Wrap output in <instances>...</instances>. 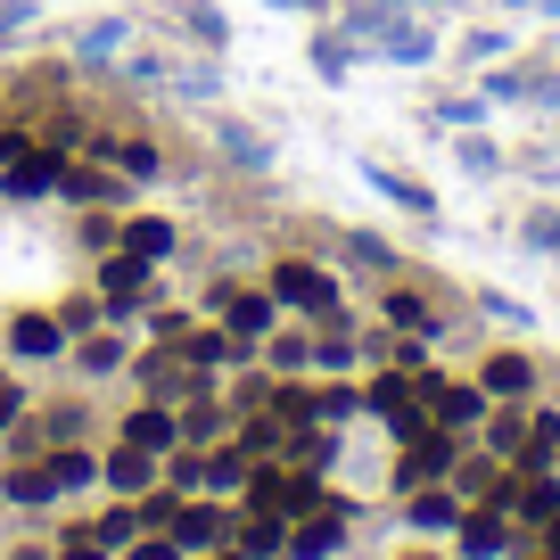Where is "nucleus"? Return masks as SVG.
<instances>
[{"instance_id":"nucleus-1","label":"nucleus","mask_w":560,"mask_h":560,"mask_svg":"<svg viewBox=\"0 0 560 560\" xmlns=\"http://www.w3.org/2000/svg\"><path fill=\"white\" fill-rule=\"evenodd\" d=\"M454 462H462V438L429 420L420 438H404V454H396V487H404V494H412V487H445V478H454Z\"/></svg>"},{"instance_id":"nucleus-2","label":"nucleus","mask_w":560,"mask_h":560,"mask_svg":"<svg viewBox=\"0 0 560 560\" xmlns=\"http://www.w3.org/2000/svg\"><path fill=\"white\" fill-rule=\"evenodd\" d=\"M272 305H298V314H314L322 330H330L338 322V280L322 272V264L289 256V264H272Z\"/></svg>"},{"instance_id":"nucleus-3","label":"nucleus","mask_w":560,"mask_h":560,"mask_svg":"<svg viewBox=\"0 0 560 560\" xmlns=\"http://www.w3.org/2000/svg\"><path fill=\"white\" fill-rule=\"evenodd\" d=\"M322 503L314 470H256L247 478V511H272V520H305Z\"/></svg>"},{"instance_id":"nucleus-4","label":"nucleus","mask_w":560,"mask_h":560,"mask_svg":"<svg viewBox=\"0 0 560 560\" xmlns=\"http://www.w3.org/2000/svg\"><path fill=\"white\" fill-rule=\"evenodd\" d=\"M338 544H347V503H330V494L305 520H289V560H338Z\"/></svg>"},{"instance_id":"nucleus-5","label":"nucleus","mask_w":560,"mask_h":560,"mask_svg":"<svg viewBox=\"0 0 560 560\" xmlns=\"http://www.w3.org/2000/svg\"><path fill=\"white\" fill-rule=\"evenodd\" d=\"M560 520V478L552 470H511V527H552Z\"/></svg>"},{"instance_id":"nucleus-6","label":"nucleus","mask_w":560,"mask_h":560,"mask_svg":"<svg viewBox=\"0 0 560 560\" xmlns=\"http://www.w3.org/2000/svg\"><path fill=\"white\" fill-rule=\"evenodd\" d=\"M454 544H462V560H503L511 552V511L470 503V511H462V527H454Z\"/></svg>"},{"instance_id":"nucleus-7","label":"nucleus","mask_w":560,"mask_h":560,"mask_svg":"<svg viewBox=\"0 0 560 560\" xmlns=\"http://www.w3.org/2000/svg\"><path fill=\"white\" fill-rule=\"evenodd\" d=\"M140 298H149V264H140V256H124V247H116V256H107L100 264V305H107V314H132V305Z\"/></svg>"},{"instance_id":"nucleus-8","label":"nucleus","mask_w":560,"mask_h":560,"mask_svg":"<svg viewBox=\"0 0 560 560\" xmlns=\"http://www.w3.org/2000/svg\"><path fill=\"white\" fill-rule=\"evenodd\" d=\"M478 387H487L494 404H527V396H536V363H527L520 347H503V354L478 363Z\"/></svg>"},{"instance_id":"nucleus-9","label":"nucleus","mask_w":560,"mask_h":560,"mask_svg":"<svg viewBox=\"0 0 560 560\" xmlns=\"http://www.w3.org/2000/svg\"><path fill=\"white\" fill-rule=\"evenodd\" d=\"M9 354H18V363H58V354H67V322L18 314V322H9Z\"/></svg>"},{"instance_id":"nucleus-10","label":"nucleus","mask_w":560,"mask_h":560,"mask_svg":"<svg viewBox=\"0 0 560 560\" xmlns=\"http://www.w3.org/2000/svg\"><path fill=\"white\" fill-rule=\"evenodd\" d=\"M165 536L182 544V552H214V544H231V520L214 503H190V494H182V511H174V527H165Z\"/></svg>"},{"instance_id":"nucleus-11","label":"nucleus","mask_w":560,"mask_h":560,"mask_svg":"<svg viewBox=\"0 0 560 560\" xmlns=\"http://www.w3.org/2000/svg\"><path fill=\"white\" fill-rule=\"evenodd\" d=\"M124 445H140V454H174V445H182V412H174V404H140V412L124 420Z\"/></svg>"},{"instance_id":"nucleus-12","label":"nucleus","mask_w":560,"mask_h":560,"mask_svg":"<svg viewBox=\"0 0 560 560\" xmlns=\"http://www.w3.org/2000/svg\"><path fill=\"white\" fill-rule=\"evenodd\" d=\"M404 503H412V527H420V536H454V527H462V511H470L454 487H412Z\"/></svg>"},{"instance_id":"nucleus-13","label":"nucleus","mask_w":560,"mask_h":560,"mask_svg":"<svg viewBox=\"0 0 560 560\" xmlns=\"http://www.w3.org/2000/svg\"><path fill=\"white\" fill-rule=\"evenodd\" d=\"M58 149H25V158H9L0 174H9V198H42V190H58Z\"/></svg>"},{"instance_id":"nucleus-14","label":"nucleus","mask_w":560,"mask_h":560,"mask_svg":"<svg viewBox=\"0 0 560 560\" xmlns=\"http://www.w3.org/2000/svg\"><path fill=\"white\" fill-rule=\"evenodd\" d=\"M380 50L396 58V67H429V58H438V34H429V25H412V18H387V25H380Z\"/></svg>"},{"instance_id":"nucleus-15","label":"nucleus","mask_w":560,"mask_h":560,"mask_svg":"<svg viewBox=\"0 0 560 560\" xmlns=\"http://www.w3.org/2000/svg\"><path fill=\"white\" fill-rule=\"evenodd\" d=\"M100 478H107L116 494H149V487H158V454H140V445H116V454L100 462Z\"/></svg>"},{"instance_id":"nucleus-16","label":"nucleus","mask_w":560,"mask_h":560,"mask_svg":"<svg viewBox=\"0 0 560 560\" xmlns=\"http://www.w3.org/2000/svg\"><path fill=\"white\" fill-rule=\"evenodd\" d=\"M231 544H240L247 560H280V552H289V520H272V511H247V520L231 527Z\"/></svg>"},{"instance_id":"nucleus-17","label":"nucleus","mask_w":560,"mask_h":560,"mask_svg":"<svg viewBox=\"0 0 560 560\" xmlns=\"http://www.w3.org/2000/svg\"><path fill=\"white\" fill-rule=\"evenodd\" d=\"M552 454H560V412L552 404H527V454L511 470H552Z\"/></svg>"},{"instance_id":"nucleus-18","label":"nucleus","mask_w":560,"mask_h":560,"mask_svg":"<svg viewBox=\"0 0 560 560\" xmlns=\"http://www.w3.org/2000/svg\"><path fill=\"white\" fill-rule=\"evenodd\" d=\"M174 240H182V231H174V223H158V214H132V223L116 231V247H124V256H140V264L174 256Z\"/></svg>"},{"instance_id":"nucleus-19","label":"nucleus","mask_w":560,"mask_h":560,"mask_svg":"<svg viewBox=\"0 0 560 560\" xmlns=\"http://www.w3.org/2000/svg\"><path fill=\"white\" fill-rule=\"evenodd\" d=\"M363 182H371V190H380V198H396L404 214H420V223L438 214V190H420L412 174H387V165H363Z\"/></svg>"},{"instance_id":"nucleus-20","label":"nucleus","mask_w":560,"mask_h":560,"mask_svg":"<svg viewBox=\"0 0 560 560\" xmlns=\"http://www.w3.org/2000/svg\"><path fill=\"white\" fill-rule=\"evenodd\" d=\"M487 454H503V462L527 454V404H494L487 412Z\"/></svg>"},{"instance_id":"nucleus-21","label":"nucleus","mask_w":560,"mask_h":560,"mask_svg":"<svg viewBox=\"0 0 560 560\" xmlns=\"http://www.w3.org/2000/svg\"><path fill=\"white\" fill-rule=\"evenodd\" d=\"M272 314H280L272 298H223V322H231V338H240V347H256V338L272 330Z\"/></svg>"},{"instance_id":"nucleus-22","label":"nucleus","mask_w":560,"mask_h":560,"mask_svg":"<svg viewBox=\"0 0 560 560\" xmlns=\"http://www.w3.org/2000/svg\"><path fill=\"white\" fill-rule=\"evenodd\" d=\"M289 438H298V429H289V420H280V412H256V420H247V429H240V454H247V462H264V454H280V445H289Z\"/></svg>"},{"instance_id":"nucleus-23","label":"nucleus","mask_w":560,"mask_h":560,"mask_svg":"<svg viewBox=\"0 0 560 560\" xmlns=\"http://www.w3.org/2000/svg\"><path fill=\"white\" fill-rule=\"evenodd\" d=\"M182 354H190V363L198 371H223V363H240V338H231V330H198V338H182Z\"/></svg>"},{"instance_id":"nucleus-24","label":"nucleus","mask_w":560,"mask_h":560,"mask_svg":"<svg viewBox=\"0 0 560 560\" xmlns=\"http://www.w3.org/2000/svg\"><path fill=\"white\" fill-rule=\"evenodd\" d=\"M74 363H83L91 380H107V371H124V363H132V347H124L116 330H100V338H83V347H74Z\"/></svg>"},{"instance_id":"nucleus-25","label":"nucleus","mask_w":560,"mask_h":560,"mask_svg":"<svg viewBox=\"0 0 560 560\" xmlns=\"http://www.w3.org/2000/svg\"><path fill=\"white\" fill-rule=\"evenodd\" d=\"M107 165H116L124 182H158V174H165L158 140H124V149H107Z\"/></svg>"},{"instance_id":"nucleus-26","label":"nucleus","mask_w":560,"mask_h":560,"mask_svg":"<svg viewBox=\"0 0 560 560\" xmlns=\"http://www.w3.org/2000/svg\"><path fill=\"white\" fill-rule=\"evenodd\" d=\"M536 74L544 67H494L478 91H487V107H511V100H536Z\"/></svg>"},{"instance_id":"nucleus-27","label":"nucleus","mask_w":560,"mask_h":560,"mask_svg":"<svg viewBox=\"0 0 560 560\" xmlns=\"http://www.w3.org/2000/svg\"><path fill=\"white\" fill-rule=\"evenodd\" d=\"M223 158H231V165H247V174H264V165H272V140L247 132V124H223Z\"/></svg>"},{"instance_id":"nucleus-28","label":"nucleus","mask_w":560,"mask_h":560,"mask_svg":"<svg viewBox=\"0 0 560 560\" xmlns=\"http://www.w3.org/2000/svg\"><path fill=\"white\" fill-rule=\"evenodd\" d=\"M0 494H9V503H58V478L42 470V462H25V470L0 478Z\"/></svg>"},{"instance_id":"nucleus-29","label":"nucleus","mask_w":560,"mask_h":560,"mask_svg":"<svg viewBox=\"0 0 560 560\" xmlns=\"http://www.w3.org/2000/svg\"><path fill=\"white\" fill-rule=\"evenodd\" d=\"M247 487V454H240V445H231V454H214L207 462V478H198V494H240Z\"/></svg>"},{"instance_id":"nucleus-30","label":"nucleus","mask_w":560,"mask_h":560,"mask_svg":"<svg viewBox=\"0 0 560 560\" xmlns=\"http://www.w3.org/2000/svg\"><path fill=\"white\" fill-rule=\"evenodd\" d=\"M182 34H190L198 50H223L231 25H223V9H207V0H198V9H182Z\"/></svg>"},{"instance_id":"nucleus-31","label":"nucleus","mask_w":560,"mask_h":560,"mask_svg":"<svg viewBox=\"0 0 560 560\" xmlns=\"http://www.w3.org/2000/svg\"><path fill=\"white\" fill-rule=\"evenodd\" d=\"M58 190L67 198H116V174H100V165H58Z\"/></svg>"},{"instance_id":"nucleus-32","label":"nucleus","mask_w":560,"mask_h":560,"mask_svg":"<svg viewBox=\"0 0 560 560\" xmlns=\"http://www.w3.org/2000/svg\"><path fill=\"white\" fill-rule=\"evenodd\" d=\"M50 478H58V494H74V487H91V478H100V462L74 454V445H58V454H50Z\"/></svg>"},{"instance_id":"nucleus-33","label":"nucleus","mask_w":560,"mask_h":560,"mask_svg":"<svg viewBox=\"0 0 560 560\" xmlns=\"http://www.w3.org/2000/svg\"><path fill=\"white\" fill-rule=\"evenodd\" d=\"M520 240L536 247V256H552V264H560V207H536V214L520 223Z\"/></svg>"},{"instance_id":"nucleus-34","label":"nucleus","mask_w":560,"mask_h":560,"mask_svg":"<svg viewBox=\"0 0 560 560\" xmlns=\"http://www.w3.org/2000/svg\"><path fill=\"white\" fill-rule=\"evenodd\" d=\"M387 322H396V330H412V338H429V330H438V314H429L420 298H404V289L387 298Z\"/></svg>"},{"instance_id":"nucleus-35","label":"nucleus","mask_w":560,"mask_h":560,"mask_svg":"<svg viewBox=\"0 0 560 560\" xmlns=\"http://www.w3.org/2000/svg\"><path fill=\"white\" fill-rule=\"evenodd\" d=\"M124 560H182V544L165 536V527H140V536L124 544Z\"/></svg>"},{"instance_id":"nucleus-36","label":"nucleus","mask_w":560,"mask_h":560,"mask_svg":"<svg viewBox=\"0 0 560 560\" xmlns=\"http://www.w3.org/2000/svg\"><path fill=\"white\" fill-rule=\"evenodd\" d=\"M91 536H100V544H107V552H124V544H132V536H140V511H124V503H116V511H107V520H100V527H91Z\"/></svg>"},{"instance_id":"nucleus-37","label":"nucleus","mask_w":560,"mask_h":560,"mask_svg":"<svg viewBox=\"0 0 560 560\" xmlns=\"http://www.w3.org/2000/svg\"><path fill=\"white\" fill-rule=\"evenodd\" d=\"M198 478H207V462L174 445V462H165V487H174V494H198Z\"/></svg>"},{"instance_id":"nucleus-38","label":"nucleus","mask_w":560,"mask_h":560,"mask_svg":"<svg viewBox=\"0 0 560 560\" xmlns=\"http://www.w3.org/2000/svg\"><path fill=\"white\" fill-rule=\"evenodd\" d=\"M462 174H503V149H494V140H462Z\"/></svg>"},{"instance_id":"nucleus-39","label":"nucleus","mask_w":560,"mask_h":560,"mask_svg":"<svg viewBox=\"0 0 560 560\" xmlns=\"http://www.w3.org/2000/svg\"><path fill=\"white\" fill-rule=\"evenodd\" d=\"M116 50H124V25H116V18H100V25L83 34V58H116Z\"/></svg>"},{"instance_id":"nucleus-40","label":"nucleus","mask_w":560,"mask_h":560,"mask_svg":"<svg viewBox=\"0 0 560 560\" xmlns=\"http://www.w3.org/2000/svg\"><path fill=\"white\" fill-rule=\"evenodd\" d=\"M42 438H50V445H74V438H83V412H74V404H58V412L42 420Z\"/></svg>"},{"instance_id":"nucleus-41","label":"nucleus","mask_w":560,"mask_h":560,"mask_svg":"<svg viewBox=\"0 0 560 560\" xmlns=\"http://www.w3.org/2000/svg\"><path fill=\"white\" fill-rule=\"evenodd\" d=\"M347 256L371 264V272H396V247H387V240H347Z\"/></svg>"},{"instance_id":"nucleus-42","label":"nucleus","mask_w":560,"mask_h":560,"mask_svg":"<svg viewBox=\"0 0 560 560\" xmlns=\"http://www.w3.org/2000/svg\"><path fill=\"white\" fill-rule=\"evenodd\" d=\"M314 67H322V74H347V67H354V50H347L338 34H322V42H314Z\"/></svg>"},{"instance_id":"nucleus-43","label":"nucleus","mask_w":560,"mask_h":560,"mask_svg":"<svg viewBox=\"0 0 560 560\" xmlns=\"http://www.w3.org/2000/svg\"><path fill=\"white\" fill-rule=\"evenodd\" d=\"M354 412H363V396H354V387H330V396H322V420H330V429H338V420H354Z\"/></svg>"},{"instance_id":"nucleus-44","label":"nucleus","mask_w":560,"mask_h":560,"mask_svg":"<svg viewBox=\"0 0 560 560\" xmlns=\"http://www.w3.org/2000/svg\"><path fill=\"white\" fill-rule=\"evenodd\" d=\"M314 363H322V371H347V363H354V347H347V338H338V322H330V338H322V347H314Z\"/></svg>"},{"instance_id":"nucleus-45","label":"nucleus","mask_w":560,"mask_h":560,"mask_svg":"<svg viewBox=\"0 0 560 560\" xmlns=\"http://www.w3.org/2000/svg\"><path fill=\"white\" fill-rule=\"evenodd\" d=\"M487 116V91H478V100H438V124H478Z\"/></svg>"},{"instance_id":"nucleus-46","label":"nucleus","mask_w":560,"mask_h":560,"mask_svg":"<svg viewBox=\"0 0 560 560\" xmlns=\"http://www.w3.org/2000/svg\"><path fill=\"white\" fill-rule=\"evenodd\" d=\"M174 511H182V503H174V487L149 494V503H140V527H174Z\"/></svg>"},{"instance_id":"nucleus-47","label":"nucleus","mask_w":560,"mask_h":560,"mask_svg":"<svg viewBox=\"0 0 560 560\" xmlns=\"http://www.w3.org/2000/svg\"><path fill=\"white\" fill-rule=\"evenodd\" d=\"M272 363H280V371H305V363H314V347H305V338H280Z\"/></svg>"},{"instance_id":"nucleus-48","label":"nucleus","mask_w":560,"mask_h":560,"mask_svg":"<svg viewBox=\"0 0 560 560\" xmlns=\"http://www.w3.org/2000/svg\"><path fill=\"white\" fill-rule=\"evenodd\" d=\"M58 560H107V544L100 536H67V544H58Z\"/></svg>"},{"instance_id":"nucleus-49","label":"nucleus","mask_w":560,"mask_h":560,"mask_svg":"<svg viewBox=\"0 0 560 560\" xmlns=\"http://www.w3.org/2000/svg\"><path fill=\"white\" fill-rule=\"evenodd\" d=\"M536 107H560V67H544V74H536Z\"/></svg>"},{"instance_id":"nucleus-50","label":"nucleus","mask_w":560,"mask_h":560,"mask_svg":"<svg viewBox=\"0 0 560 560\" xmlns=\"http://www.w3.org/2000/svg\"><path fill=\"white\" fill-rule=\"evenodd\" d=\"M25 412V396H18V387H9V380H0V429H9V420H18Z\"/></svg>"},{"instance_id":"nucleus-51","label":"nucleus","mask_w":560,"mask_h":560,"mask_svg":"<svg viewBox=\"0 0 560 560\" xmlns=\"http://www.w3.org/2000/svg\"><path fill=\"white\" fill-rule=\"evenodd\" d=\"M544 544H552V552H560V520H552V527H544Z\"/></svg>"},{"instance_id":"nucleus-52","label":"nucleus","mask_w":560,"mask_h":560,"mask_svg":"<svg viewBox=\"0 0 560 560\" xmlns=\"http://www.w3.org/2000/svg\"><path fill=\"white\" fill-rule=\"evenodd\" d=\"M207 560H247V552H240V544H231V552H207Z\"/></svg>"},{"instance_id":"nucleus-53","label":"nucleus","mask_w":560,"mask_h":560,"mask_svg":"<svg viewBox=\"0 0 560 560\" xmlns=\"http://www.w3.org/2000/svg\"><path fill=\"white\" fill-rule=\"evenodd\" d=\"M527 560H560V552H552V544H544V552H527Z\"/></svg>"},{"instance_id":"nucleus-54","label":"nucleus","mask_w":560,"mask_h":560,"mask_svg":"<svg viewBox=\"0 0 560 560\" xmlns=\"http://www.w3.org/2000/svg\"><path fill=\"white\" fill-rule=\"evenodd\" d=\"M404 560H445V552H404Z\"/></svg>"},{"instance_id":"nucleus-55","label":"nucleus","mask_w":560,"mask_h":560,"mask_svg":"<svg viewBox=\"0 0 560 560\" xmlns=\"http://www.w3.org/2000/svg\"><path fill=\"white\" fill-rule=\"evenodd\" d=\"M552 478H560V454H552Z\"/></svg>"}]
</instances>
